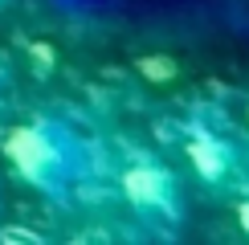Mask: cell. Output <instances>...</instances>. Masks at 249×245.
Listing matches in <instances>:
<instances>
[{
    "label": "cell",
    "instance_id": "5",
    "mask_svg": "<svg viewBox=\"0 0 249 245\" xmlns=\"http://www.w3.org/2000/svg\"><path fill=\"white\" fill-rule=\"evenodd\" d=\"M4 4H8V0H0V8H4Z\"/></svg>",
    "mask_w": 249,
    "mask_h": 245
},
{
    "label": "cell",
    "instance_id": "4",
    "mask_svg": "<svg viewBox=\"0 0 249 245\" xmlns=\"http://www.w3.org/2000/svg\"><path fill=\"white\" fill-rule=\"evenodd\" d=\"M237 225H241V233L249 237V196H241V204H237Z\"/></svg>",
    "mask_w": 249,
    "mask_h": 245
},
{
    "label": "cell",
    "instance_id": "1",
    "mask_svg": "<svg viewBox=\"0 0 249 245\" xmlns=\"http://www.w3.org/2000/svg\"><path fill=\"white\" fill-rule=\"evenodd\" d=\"M4 156L13 172L41 196L70 204L82 184L94 176V151L66 119L33 115L4 135Z\"/></svg>",
    "mask_w": 249,
    "mask_h": 245
},
{
    "label": "cell",
    "instance_id": "2",
    "mask_svg": "<svg viewBox=\"0 0 249 245\" xmlns=\"http://www.w3.org/2000/svg\"><path fill=\"white\" fill-rule=\"evenodd\" d=\"M119 192L147 225L172 229V225L184 221V212H180V184H176L172 168H163V163L151 159V156H135V159L123 163Z\"/></svg>",
    "mask_w": 249,
    "mask_h": 245
},
{
    "label": "cell",
    "instance_id": "6",
    "mask_svg": "<svg viewBox=\"0 0 249 245\" xmlns=\"http://www.w3.org/2000/svg\"><path fill=\"white\" fill-rule=\"evenodd\" d=\"M245 115H249V110H245Z\"/></svg>",
    "mask_w": 249,
    "mask_h": 245
},
{
    "label": "cell",
    "instance_id": "3",
    "mask_svg": "<svg viewBox=\"0 0 249 245\" xmlns=\"http://www.w3.org/2000/svg\"><path fill=\"white\" fill-rule=\"evenodd\" d=\"M184 156H188L192 176L209 192H229L245 176L241 151L233 147V139H225L221 131H213V127H200V122H192V127L184 131Z\"/></svg>",
    "mask_w": 249,
    "mask_h": 245
}]
</instances>
